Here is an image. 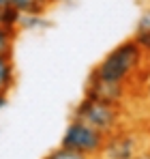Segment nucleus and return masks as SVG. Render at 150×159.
Masks as SVG:
<instances>
[{
  "label": "nucleus",
  "instance_id": "20e7f679",
  "mask_svg": "<svg viewBox=\"0 0 150 159\" xmlns=\"http://www.w3.org/2000/svg\"><path fill=\"white\" fill-rule=\"evenodd\" d=\"M144 151V140L135 131H129L125 127L105 138V146L99 159H137Z\"/></svg>",
  "mask_w": 150,
  "mask_h": 159
},
{
  "label": "nucleus",
  "instance_id": "0eeeda50",
  "mask_svg": "<svg viewBox=\"0 0 150 159\" xmlns=\"http://www.w3.org/2000/svg\"><path fill=\"white\" fill-rule=\"evenodd\" d=\"M13 7L22 13V15H45V11L51 4L47 0H15Z\"/></svg>",
  "mask_w": 150,
  "mask_h": 159
},
{
  "label": "nucleus",
  "instance_id": "4468645a",
  "mask_svg": "<svg viewBox=\"0 0 150 159\" xmlns=\"http://www.w3.org/2000/svg\"><path fill=\"white\" fill-rule=\"evenodd\" d=\"M7 103H9V95H0V112L7 107Z\"/></svg>",
  "mask_w": 150,
  "mask_h": 159
},
{
  "label": "nucleus",
  "instance_id": "f03ea898",
  "mask_svg": "<svg viewBox=\"0 0 150 159\" xmlns=\"http://www.w3.org/2000/svg\"><path fill=\"white\" fill-rule=\"evenodd\" d=\"M71 118H77V120L90 125L92 129L101 131L105 138L120 131V129H125V107L112 106V103H105V101L86 97V95L73 107Z\"/></svg>",
  "mask_w": 150,
  "mask_h": 159
},
{
  "label": "nucleus",
  "instance_id": "9b49d317",
  "mask_svg": "<svg viewBox=\"0 0 150 159\" xmlns=\"http://www.w3.org/2000/svg\"><path fill=\"white\" fill-rule=\"evenodd\" d=\"M135 43H137V48L144 52V56H146V60L150 62V28L148 30H139V32H135L133 37H131Z\"/></svg>",
  "mask_w": 150,
  "mask_h": 159
},
{
  "label": "nucleus",
  "instance_id": "2eb2a0df",
  "mask_svg": "<svg viewBox=\"0 0 150 159\" xmlns=\"http://www.w3.org/2000/svg\"><path fill=\"white\" fill-rule=\"evenodd\" d=\"M50 4H64V2H73V0H47Z\"/></svg>",
  "mask_w": 150,
  "mask_h": 159
},
{
  "label": "nucleus",
  "instance_id": "f257e3e1",
  "mask_svg": "<svg viewBox=\"0 0 150 159\" xmlns=\"http://www.w3.org/2000/svg\"><path fill=\"white\" fill-rule=\"evenodd\" d=\"M148 65L150 62L146 60L144 52L137 48V43L133 39H126L101 58L95 65V69L90 71V75L135 88L142 73L148 69Z\"/></svg>",
  "mask_w": 150,
  "mask_h": 159
},
{
  "label": "nucleus",
  "instance_id": "ddd939ff",
  "mask_svg": "<svg viewBox=\"0 0 150 159\" xmlns=\"http://www.w3.org/2000/svg\"><path fill=\"white\" fill-rule=\"evenodd\" d=\"M150 28V7L139 15V20H137V28H135V32H139V30H148Z\"/></svg>",
  "mask_w": 150,
  "mask_h": 159
},
{
  "label": "nucleus",
  "instance_id": "f3484780",
  "mask_svg": "<svg viewBox=\"0 0 150 159\" xmlns=\"http://www.w3.org/2000/svg\"><path fill=\"white\" fill-rule=\"evenodd\" d=\"M148 140H150V127H148Z\"/></svg>",
  "mask_w": 150,
  "mask_h": 159
},
{
  "label": "nucleus",
  "instance_id": "423d86ee",
  "mask_svg": "<svg viewBox=\"0 0 150 159\" xmlns=\"http://www.w3.org/2000/svg\"><path fill=\"white\" fill-rule=\"evenodd\" d=\"M15 62L13 56H0V95H9L15 86Z\"/></svg>",
  "mask_w": 150,
  "mask_h": 159
},
{
  "label": "nucleus",
  "instance_id": "9d476101",
  "mask_svg": "<svg viewBox=\"0 0 150 159\" xmlns=\"http://www.w3.org/2000/svg\"><path fill=\"white\" fill-rule=\"evenodd\" d=\"M135 88H139V90H137V95L144 99L146 107L150 110V65H148V69L142 73V78H139V82H137V86H135Z\"/></svg>",
  "mask_w": 150,
  "mask_h": 159
},
{
  "label": "nucleus",
  "instance_id": "dca6fc26",
  "mask_svg": "<svg viewBox=\"0 0 150 159\" xmlns=\"http://www.w3.org/2000/svg\"><path fill=\"white\" fill-rule=\"evenodd\" d=\"M13 2L15 0H0V4H11V7H13Z\"/></svg>",
  "mask_w": 150,
  "mask_h": 159
},
{
  "label": "nucleus",
  "instance_id": "1a4fd4ad",
  "mask_svg": "<svg viewBox=\"0 0 150 159\" xmlns=\"http://www.w3.org/2000/svg\"><path fill=\"white\" fill-rule=\"evenodd\" d=\"M17 34H20L17 30L0 26V56H13V48H15Z\"/></svg>",
  "mask_w": 150,
  "mask_h": 159
},
{
  "label": "nucleus",
  "instance_id": "7ed1b4c3",
  "mask_svg": "<svg viewBox=\"0 0 150 159\" xmlns=\"http://www.w3.org/2000/svg\"><path fill=\"white\" fill-rule=\"evenodd\" d=\"M60 146L69 148L73 153H79L88 159H97L105 146V135L97 129H92L90 125H86L77 118H71L60 138Z\"/></svg>",
  "mask_w": 150,
  "mask_h": 159
},
{
  "label": "nucleus",
  "instance_id": "6e6552de",
  "mask_svg": "<svg viewBox=\"0 0 150 159\" xmlns=\"http://www.w3.org/2000/svg\"><path fill=\"white\" fill-rule=\"evenodd\" d=\"M20 20H22V13L15 7L0 4V26L2 28H11V30H17L20 32Z\"/></svg>",
  "mask_w": 150,
  "mask_h": 159
},
{
  "label": "nucleus",
  "instance_id": "39448f33",
  "mask_svg": "<svg viewBox=\"0 0 150 159\" xmlns=\"http://www.w3.org/2000/svg\"><path fill=\"white\" fill-rule=\"evenodd\" d=\"M84 95L92 97V99H99V101H105V103H112V106L125 107L129 97H131V86L114 84V82H105V80H99L95 75H88Z\"/></svg>",
  "mask_w": 150,
  "mask_h": 159
},
{
  "label": "nucleus",
  "instance_id": "f8f14e48",
  "mask_svg": "<svg viewBox=\"0 0 150 159\" xmlns=\"http://www.w3.org/2000/svg\"><path fill=\"white\" fill-rule=\"evenodd\" d=\"M43 159H88V157H84V155H79V153H73V151H69V148L58 146V148L50 151Z\"/></svg>",
  "mask_w": 150,
  "mask_h": 159
}]
</instances>
